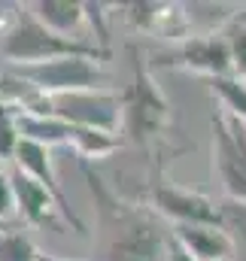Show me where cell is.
Segmentation results:
<instances>
[{
	"mask_svg": "<svg viewBox=\"0 0 246 261\" xmlns=\"http://www.w3.org/2000/svg\"><path fill=\"white\" fill-rule=\"evenodd\" d=\"M91 192L101 197V261H167L170 234L146 210H131L116 200L94 173H88Z\"/></svg>",
	"mask_w": 246,
	"mask_h": 261,
	"instance_id": "cell-1",
	"label": "cell"
},
{
	"mask_svg": "<svg viewBox=\"0 0 246 261\" xmlns=\"http://www.w3.org/2000/svg\"><path fill=\"white\" fill-rule=\"evenodd\" d=\"M225 43H228V55H231V73L237 79H246V21H240L231 31V37Z\"/></svg>",
	"mask_w": 246,
	"mask_h": 261,
	"instance_id": "cell-15",
	"label": "cell"
},
{
	"mask_svg": "<svg viewBox=\"0 0 246 261\" xmlns=\"http://www.w3.org/2000/svg\"><path fill=\"white\" fill-rule=\"evenodd\" d=\"M174 67H185L194 73H204L210 79L216 76H231V55H228V43L216 34H204V37H185L183 46L177 49V55L170 58Z\"/></svg>",
	"mask_w": 246,
	"mask_h": 261,
	"instance_id": "cell-8",
	"label": "cell"
},
{
	"mask_svg": "<svg viewBox=\"0 0 246 261\" xmlns=\"http://www.w3.org/2000/svg\"><path fill=\"white\" fill-rule=\"evenodd\" d=\"M122 116L128 119V134L140 143L152 137L155 130H161L167 122V100L161 97V91L155 88V82L149 79L143 64H137L134 85L122 100Z\"/></svg>",
	"mask_w": 246,
	"mask_h": 261,
	"instance_id": "cell-6",
	"label": "cell"
},
{
	"mask_svg": "<svg viewBox=\"0 0 246 261\" xmlns=\"http://www.w3.org/2000/svg\"><path fill=\"white\" fill-rule=\"evenodd\" d=\"M46 31L58 34V37H70L82 18H85V9L82 3H70V0H37V3H28L24 6ZM79 40V37H76Z\"/></svg>",
	"mask_w": 246,
	"mask_h": 261,
	"instance_id": "cell-11",
	"label": "cell"
},
{
	"mask_svg": "<svg viewBox=\"0 0 246 261\" xmlns=\"http://www.w3.org/2000/svg\"><path fill=\"white\" fill-rule=\"evenodd\" d=\"M21 82H28L37 94H67V91H97L104 82V70L94 58H55L43 64H24L15 67Z\"/></svg>",
	"mask_w": 246,
	"mask_h": 261,
	"instance_id": "cell-4",
	"label": "cell"
},
{
	"mask_svg": "<svg viewBox=\"0 0 246 261\" xmlns=\"http://www.w3.org/2000/svg\"><path fill=\"white\" fill-rule=\"evenodd\" d=\"M9 189H12V203H15V210L21 213L24 222L61 228V225L55 222V216H52V210H58L55 200H52V195H49L37 179H31L28 173H21V170L15 167V170L9 173Z\"/></svg>",
	"mask_w": 246,
	"mask_h": 261,
	"instance_id": "cell-10",
	"label": "cell"
},
{
	"mask_svg": "<svg viewBox=\"0 0 246 261\" xmlns=\"http://www.w3.org/2000/svg\"><path fill=\"white\" fill-rule=\"evenodd\" d=\"M21 113L34 116H52L73 128L97 130V134H116L122 122V100L110 91H67V94H37Z\"/></svg>",
	"mask_w": 246,
	"mask_h": 261,
	"instance_id": "cell-3",
	"label": "cell"
},
{
	"mask_svg": "<svg viewBox=\"0 0 246 261\" xmlns=\"http://www.w3.org/2000/svg\"><path fill=\"white\" fill-rule=\"evenodd\" d=\"M15 213V203H12V189H9V176L0 170V222L9 219Z\"/></svg>",
	"mask_w": 246,
	"mask_h": 261,
	"instance_id": "cell-16",
	"label": "cell"
},
{
	"mask_svg": "<svg viewBox=\"0 0 246 261\" xmlns=\"http://www.w3.org/2000/svg\"><path fill=\"white\" fill-rule=\"evenodd\" d=\"M210 88L219 94V100L225 103V113L237 122H246V79L237 76H216L210 79Z\"/></svg>",
	"mask_w": 246,
	"mask_h": 261,
	"instance_id": "cell-12",
	"label": "cell"
},
{
	"mask_svg": "<svg viewBox=\"0 0 246 261\" xmlns=\"http://www.w3.org/2000/svg\"><path fill=\"white\" fill-rule=\"evenodd\" d=\"M240 125H243V137H246V122H240Z\"/></svg>",
	"mask_w": 246,
	"mask_h": 261,
	"instance_id": "cell-19",
	"label": "cell"
},
{
	"mask_svg": "<svg viewBox=\"0 0 246 261\" xmlns=\"http://www.w3.org/2000/svg\"><path fill=\"white\" fill-rule=\"evenodd\" d=\"M167 261H191V255L185 252V249L177 243V240H174V237H170V246H167Z\"/></svg>",
	"mask_w": 246,
	"mask_h": 261,
	"instance_id": "cell-17",
	"label": "cell"
},
{
	"mask_svg": "<svg viewBox=\"0 0 246 261\" xmlns=\"http://www.w3.org/2000/svg\"><path fill=\"white\" fill-rule=\"evenodd\" d=\"M0 52L15 61L18 67L24 64H43V61H55V58H94L104 61L110 52L97 49L94 43H82L76 37H58L52 31H46L28 9H21L12 24L0 34Z\"/></svg>",
	"mask_w": 246,
	"mask_h": 261,
	"instance_id": "cell-2",
	"label": "cell"
},
{
	"mask_svg": "<svg viewBox=\"0 0 246 261\" xmlns=\"http://www.w3.org/2000/svg\"><path fill=\"white\" fill-rule=\"evenodd\" d=\"M213 167L225 195L246 203V137L228 113L213 116Z\"/></svg>",
	"mask_w": 246,
	"mask_h": 261,
	"instance_id": "cell-5",
	"label": "cell"
},
{
	"mask_svg": "<svg viewBox=\"0 0 246 261\" xmlns=\"http://www.w3.org/2000/svg\"><path fill=\"white\" fill-rule=\"evenodd\" d=\"M170 237L191 255V261H231L234 240L225 228L213 225H174Z\"/></svg>",
	"mask_w": 246,
	"mask_h": 261,
	"instance_id": "cell-9",
	"label": "cell"
},
{
	"mask_svg": "<svg viewBox=\"0 0 246 261\" xmlns=\"http://www.w3.org/2000/svg\"><path fill=\"white\" fill-rule=\"evenodd\" d=\"M152 203L158 206V213L170 216L177 225H213V228H222V213L204 195L174 189V186H155L152 189Z\"/></svg>",
	"mask_w": 246,
	"mask_h": 261,
	"instance_id": "cell-7",
	"label": "cell"
},
{
	"mask_svg": "<svg viewBox=\"0 0 246 261\" xmlns=\"http://www.w3.org/2000/svg\"><path fill=\"white\" fill-rule=\"evenodd\" d=\"M15 116H18V107L0 100V161L3 158H12V152H15V143H18Z\"/></svg>",
	"mask_w": 246,
	"mask_h": 261,
	"instance_id": "cell-14",
	"label": "cell"
},
{
	"mask_svg": "<svg viewBox=\"0 0 246 261\" xmlns=\"http://www.w3.org/2000/svg\"><path fill=\"white\" fill-rule=\"evenodd\" d=\"M37 261H67V258H55V255H43V252H37Z\"/></svg>",
	"mask_w": 246,
	"mask_h": 261,
	"instance_id": "cell-18",
	"label": "cell"
},
{
	"mask_svg": "<svg viewBox=\"0 0 246 261\" xmlns=\"http://www.w3.org/2000/svg\"><path fill=\"white\" fill-rule=\"evenodd\" d=\"M0 261H37V246L21 231L0 234Z\"/></svg>",
	"mask_w": 246,
	"mask_h": 261,
	"instance_id": "cell-13",
	"label": "cell"
}]
</instances>
